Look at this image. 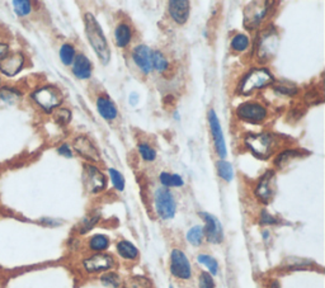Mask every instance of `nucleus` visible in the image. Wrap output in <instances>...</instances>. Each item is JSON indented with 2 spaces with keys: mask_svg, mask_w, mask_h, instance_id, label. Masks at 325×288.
Wrapping results in <instances>:
<instances>
[{
  "mask_svg": "<svg viewBox=\"0 0 325 288\" xmlns=\"http://www.w3.org/2000/svg\"><path fill=\"white\" fill-rule=\"evenodd\" d=\"M84 23L85 33H87V38H88L89 43L91 45V47L95 51L99 60L102 61V64H108L111 58V51L99 23H98V21L91 13L85 14Z\"/></svg>",
  "mask_w": 325,
  "mask_h": 288,
  "instance_id": "nucleus-1",
  "label": "nucleus"
},
{
  "mask_svg": "<svg viewBox=\"0 0 325 288\" xmlns=\"http://www.w3.org/2000/svg\"><path fill=\"white\" fill-rule=\"evenodd\" d=\"M274 82L273 75L269 73V70L266 67H258V69H253L252 71L246 74L244 76V79L241 80L240 85H239V91L243 95H250L253 94L255 90L258 89H263L267 85L272 84Z\"/></svg>",
  "mask_w": 325,
  "mask_h": 288,
  "instance_id": "nucleus-2",
  "label": "nucleus"
},
{
  "mask_svg": "<svg viewBox=\"0 0 325 288\" xmlns=\"http://www.w3.org/2000/svg\"><path fill=\"white\" fill-rule=\"evenodd\" d=\"M277 139L270 134L249 135L245 137V145L255 158L266 160L272 155L276 147Z\"/></svg>",
  "mask_w": 325,
  "mask_h": 288,
  "instance_id": "nucleus-3",
  "label": "nucleus"
},
{
  "mask_svg": "<svg viewBox=\"0 0 325 288\" xmlns=\"http://www.w3.org/2000/svg\"><path fill=\"white\" fill-rule=\"evenodd\" d=\"M280 45V38L277 34L276 29L269 28L265 30V33L262 34L258 42V49H257V58L261 62H267L270 58H273L278 50Z\"/></svg>",
  "mask_w": 325,
  "mask_h": 288,
  "instance_id": "nucleus-4",
  "label": "nucleus"
},
{
  "mask_svg": "<svg viewBox=\"0 0 325 288\" xmlns=\"http://www.w3.org/2000/svg\"><path fill=\"white\" fill-rule=\"evenodd\" d=\"M32 99L42 108L45 112H51L58 108L62 102V94L55 86H42L32 94Z\"/></svg>",
  "mask_w": 325,
  "mask_h": 288,
  "instance_id": "nucleus-5",
  "label": "nucleus"
},
{
  "mask_svg": "<svg viewBox=\"0 0 325 288\" xmlns=\"http://www.w3.org/2000/svg\"><path fill=\"white\" fill-rule=\"evenodd\" d=\"M176 200L172 192L167 188H159L155 192V209L163 220L173 219L176 215Z\"/></svg>",
  "mask_w": 325,
  "mask_h": 288,
  "instance_id": "nucleus-6",
  "label": "nucleus"
},
{
  "mask_svg": "<svg viewBox=\"0 0 325 288\" xmlns=\"http://www.w3.org/2000/svg\"><path fill=\"white\" fill-rule=\"evenodd\" d=\"M268 1H253L244 9V26L246 29H254L266 18L268 9Z\"/></svg>",
  "mask_w": 325,
  "mask_h": 288,
  "instance_id": "nucleus-7",
  "label": "nucleus"
},
{
  "mask_svg": "<svg viewBox=\"0 0 325 288\" xmlns=\"http://www.w3.org/2000/svg\"><path fill=\"white\" fill-rule=\"evenodd\" d=\"M170 273L179 279H189L192 276L188 258L179 249H174L170 254Z\"/></svg>",
  "mask_w": 325,
  "mask_h": 288,
  "instance_id": "nucleus-8",
  "label": "nucleus"
},
{
  "mask_svg": "<svg viewBox=\"0 0 325 288\" xmlns=\"http://www.w3.org/2000/svg\"><path fill=\"white\" fill-rule=\"evenodd\" d=\"M236 115L240 119L250 123H259L267 117V111L257 102H245L236 108Z\"/></svg>",
  "mask_w": 325,
  "mask_h": 288,
  "instance_id": "nucleus-9",
  "label": "nucleus"
},
{
  "mask_svg": "<svg viewBox=\"0 0 325 288\" xmlns=\"http://www.w3.org/2000/svg\"><path fill=\"white\" fill-rule=\"evenodd\" d=\"M84 168V182L87 189L91 193H98V192L103 191L107 184L104 174L97 167L91 164H87Z\"/></svg>",
  "mask_w": 325,
  "mask_h": 288,
  "instance_id": "nucleus-10",
  "label": "nucleus"
},
{
  "mask_svg": "<svg viewBox=\"0 0 325 288\" xmlns=\"http://www.w3.org/2000/svg\"><path fill=\"white\" fill-rule=\"evenodd\" d=\"M208 123H210V130L211 135L213 137V143H215L216 151L219 154L220 158L224 160L228 155L226 151V144L225 139H224V134H222V128L221 124H220L219 118H217V115L213 110L208 111Z\"/></svg>",
  "mask_w": 325,
  "mask_h": 288,
  "instance_id": "nucleus-11",
  "label": "nucleus"
},
{
  "mask_svg": "<svg viewBox=\"0 0 325 288\" xmlns=\"http://www.w3.org/2000/svg\"><path fill=\"white\" fill-rule=\"evenodd\" d=\"M85 270L88 273H98V272H104L115 265V259L112 255L103 254V253H98V254L90 255L83 261Z\"/></svg>",
  "mask_w": 325,
  "mask_h": 288,
  "instance_id": "nucleus-12",
  "label": "nucleus"
},
{
  "mask_svg": "<svg viewBox=\"0 0 325 288\" xmlns=\"http://www.w3.org/2000/svg\"><path fill=\"white\" fill-rule=\"evenodd\" d=\"M201 217L205 220V226L204 229V235L206 239L212 244H220L224 240V230L220 224V221L216 219L215 216L210 215L207 212H201Z\"/></svg>",
  "mask_w": 325,
  "mask_h": 288,
  "instance_id": "nucleus-13",
  "label": "nucleus"
},
{
  "mask_svg": "<svg viewBox=\"0 0 325 288\" xmlns=\"http://www.w3.org/2000/svg\"><path fill=\"white\" fill-rule=\"evenodd\" d=\"M274 172L268 170L259 179L258 184L255 187V194L257 197L263 202V203H269L270 200L273 198L274 188H273V182H274Z\"/></svg>",
  "mask_w": 325,
  "mask_h": 288,
  "instance_id": "nucleus-14",
  "label": "nucleus"
},
{
  "mask_svg": "<svg viewBox=\"0 0 325 288\" xmlns=\"http://www.w3.org/2000/svg\"><path fill=\"white\" fill-rule=\"evenodd\" d=\"M74 150H75L80 156H83L84 159L89 161H93V163H98L100 160V155L98 149L95 147V145L91 143L88 137L85 136H78L74 140Z\"/></svg>",
  "mask_w": 325,
  "mask_h": 288,
  "instance_id": "nucleus-15",
  "label": "nucleus"
},
{
  "mask_svg": "<svg viewBox=\"0 0 325 288\" xmlns=\"http://www.w3.org/2000/svg\"><path fill=\"white\" fill-rule=\"evenodd\" d=\"M132 58L137 67L144 74H149L152 70V51L145 45L136 46L132 51Z\"/></svg>",
  "mask_w": 325,
  "mask_h": 288,
  "instance_id": "nucleus-16",
  "label": "nucleus"
},
{
  "mask_svg": "<svg viewBox=\"0 0 325 288\" xmlns=\"http://www.w3.org/2000/svg\"><path fill=\"white\" fill-rule=\"evenodd\" d=\"M25 65V56L21 52H14L0 60V71L8 76H14L18 74Z\"/></svg>",
  "mask_w": 325,
  "mask_h": 288,
  "instance_id": "nucleus-17",
  "label": "nucleus"
},
{
  "mask_svg": "<svg viewBox=\"0 0 325 288\" xmlns=\"http://www.w3.org/2000/svg\"><path fill=\"white\" fill-rule=\"evenodd\" d=\"M191 4L188 0H173L169 1V14L178 25H184L188 21Z\"/></svg>",
  "mask_w": 325,
  "mask_h": 288,
  "instance_id": "nucleus-18",
  "label": "nucleus"
},
{
  "mask_svg": "<svg viewBox=\"0 0 325 288\" xmlns=\"http://www.w3.org/2000/svg\"><path fill=\"white\" fill-rule=\"evenodd\" d=\"M97 110L106 121H113L118 115L117 107L112 100L106 95H100L97 99Z\"/></svg>",
  "mask_w": 325,
  "mask_h": 288,
  "instance_id": "nucleus-19",
  "label": "nucleus"
},
{
  "mask_svg": "<svg viewBox=\"0 0 325 288\" xmlns=\"http://www.w3.org/2000/svg\"><path fill=\"white\" fill-rule=\"evenodd\" d=\"M73 73L78 79H89L91 75V62L85 55H78L74 58Z\"/></svg>",
  "mask_w": 325,
  "mask_h": 288,
  "instance_id": "nucleus-20",
  "label": "nucleus"
},
{
  "mask_svg": "<svg viewBox=\"0 0 325 288\" xmlns=\"http://www.w3.org/2000/svg\"><path fill=\"white\" fill-rule=\"evenodd\" d=\"M131 40H132V32H131L130 26L126 23H121L117 26L115 30V41L117 47L123 49L127 45H130Z\"/></svg>",
  "mask_w": 325,
  "mask_h": 288,
  "instance_id": "nucleus-21",
  "label": "nucleus"
},
{
  "mask_svg": "<svg viewBox=\"0 0 325 288\" xmlns=\"http://www.w3.org/2000/svg\"><path fill=\"white\" fill-rule=\"evenodd\" d=\"M21 99V93L17 89L4 86L0 88V106L8 107L17 104V102Z\"/></svg>",
  "mask_w": 325,
  "mask_h": 288,
  "instance_id": "nucleus-22",
  "label": "nucleus"
},
{
  "mask_svg": "<svg viewBox=\"0 0 325 288\" xmlns=\"http://www.w3.org/2000/svg\"><path fill=\"white\" fill-rule=\"evenodd\" d=\"M117 252L122 258L127 259V260H135L139 257V250L136 246L127 240H122L117 244Z\"/></svg>",
  "mask_w": 325,
  "mask_h": 288,
  "instance_id": "nucleus-23",
  "label": "nucleus"
},
{
  "mask_svg": "<svg viewBox=\"0 0 325 288\" xmlns=\"http://www.w3.org/2000/svg\"><path fill=\"white\" fill-rule=\"evenodd\" d=\"M108 246H110V239L106 235H102V233H97L89 240V249L97 253L104 252L108 249Z\"/></svg>",
  "mask_w": 325,
  "mask_h": 288,
  "instance_id": "nucleus-24",
  "label": "nucleus"
},
{
  "mask_svg": "<svg viewBox=\"0 0 325 288\" xmlns=\"http://www.w3.org/2000/svg\"><path fill=\"white\" fill-rule=\"evenodd\" d=\"M123 288H151V282L144 276H132L126 279Z\"/></svg>",
  "mask_w": 325,
  "mask_h": 288,
  "instance_id": "nucleus-25",
  "label": "nucleus"
},
{
  "mask_svg": "<svg viewBox=\"0 0 325 288\" xmlns=\"http://www.w3.org/2000/svg\"><path fill=\"white\" fill-rule=\"evenodd\" d=\"M152 69L159 73H165L169 69V62L160 51H152Z\"/></svg>",
  "mask_w": 325,
  "mask_h": 288,
  "instance_id": "nucleus-26",
  "label": "nucleus"
},
{
  "mask_svg": "<svg viewBox=\"0 0 325 288\" xmlns=\"http://www.w3.org/2000/svg\"><path fill=\"white\" fill-rule=\"evenodd\" d=\"M160 183L165 187H182L184 184L182 176L178 174H170V173H161L160 176Z\"/></svg>",
  "mask_w": 325,
  "mask_h": 288,
  "instance_id": "nucleus-27",
  "label": "nucleus"
},
{
  "mask_svg": "<svg viewBox=\"0 0 325 288\" xmlns=\"http://www.w3.org/2000/svg\"><path fill=\"white\" fill-rule=\"evenodd\" d=\"M216 167H217V173H219V175L221 176L224 180L230 182L231 179L234 178V169H233V165H231L229 161L220 160Z\"/></svg>",
  "mask_w": 325,
  "mask_h": 288,
  "instance_id": "nucleus-28",
  "label": "nucleus"
},
{
  "mask_svg": "<svg viewBox=\"0 0 325 288\" xmlns=\"http://www.w3.org/2000/svg\"><path fill=\"white\" fill-rule=\"evenodd\" d=\"M249 43H250L249 37L246 36V34L239 33L231 40V49L236 52H243L245 51V50H248Z\"/></svg>",
  "mask_w": 325,
  "mask_h": 288,
  "instance_id": "nucleus-29",
  "label": "nucleus"
},
{
  "mask_svg": "<svg viewBox=\"0 0 325 288\" xmlns=\"http://www.w3.org/2000/svg\"><path fill=\"white\" fill-rule=\"evenodd\" d=\"M60 58L64 65H71L75 58V50H74L73 45L65 43L61 46L60 49Z\"/></svg>",
  "mask_w": 325,
  "mask_h": 288,
  "instance_id": "nucleus-30",
  "label": "nucleus"
},
{
  "mask_svg": "<svg viewBox=\"0 0 325 288\" xmlns=\"http://www.w3.org/2000/svg\"><path fill=\"white\" fill-rule=\"evenodd\" d=\"M298 156H301V154L297 151V150H286V151H283L282 154H280L277 156L274 164H276V167L278 168H283L287 163H289V161H291L292 159L298 158Z\"/></svg>",
  "mask_w": 325,
  "mask_h": 288,
  "instance_id": "nucleus-31",
  "label": "nucleus"
},
{
  "mask_svg": "<svg viewBox=\"0 0 325 288\" xmlns=\"http://www.w3.org/2000/svg\"><path fill=\"white\" fill-rule=\"evenodd\" d=\"M204 229L201 228V226H195V228H192L191 230L187 232V240H188L192 245L195 246L201 245L202 240H204Z\"/></svg>",
  "mask_w": 325,
  "mask_h": 288,
  "instance_id": "nucleus-32",
  "label": "nucleus"
},
{
  "mask_svg": "<svg viewBox=\"0 0 325 288\" xmlns=\"http://www.w3.org/2000/svg\"><path fill=\"white\" fill-rule=\"evenodd\" d=\"M197 260L200 261L201 264L206 265L212 276H216V274H217V272H219V264H217L216 259H213L212 257H210V255L207 254H200L198 255Z\"/></svg>",
  "mask_w": 325,
  "mask_h": 288,
  "instance_id": "nucleus-33",
  "label": "nucleus"
},
{
  "mask_svg": "<svg viewBox=\"0 0 325 288\" xmlns=\"http://www.w3.org/2000/svg\"><path fill=\"white\" fill-rule=\"evenodd\" d=\"M13 5H14L15 13L19 17H25V15L30 14V9H32V4L28 0H15V1H13Z\"/></svg>",
  "mask_w": 325,
  "mask_h": 288,
  "instance_id": "nucleus-34",
  "label": "nucleus"
},
{
  "mask_svg": "<svg viewBox=\"0 0 325 288\" xmlns=\"http://www.w3.org/2000/svg\"><path fill=\"white\" fill-rule=\"evenodd\" d=\"M108 173H110L115 188L117 189V191H123V189H125V178H123V175L116 169H113V168L108 169Z\"/></svg>",
  "mask_w": 325,
  "mask_h": 288,
  "instance_id": "nucleus-35",
  "label": "nucleus"
},
{
  "mask_svg": "<svg viewBox=\"0 0 325 288\" xmlns=\"http://www.w3.org/2000/svg\"><path fill=\"white\" fill-rule=\"evenodd\" d=\"M139 152H140L141 158L145 161H154L156 158L155 150L152 149L149 144H140V145H139Z\"/></svg>",
  "mask_w": 325,
  "mask_h": 288,
  "instance_id": "nucleus-36",
  "label": "nucleus"
},
{
  "mask_svg": "<svg viewBox=\"0 0 325 288\" xmlns=\"http://www.w3.org/2000/svg\"><path fill=\"white\" fill-rule=\"evenodd\" d=\"M100 282L107 287L118 288L119 285H121V278L118 277V274L116 273H106L100 277Z\"/></svg>",
  "mask_w": 325,
  "mask_h": 288,
  "instance_id": "nucleus-37",
  "label": "nucleus"
},
{
  "mask_svg": "<svg viewBox=\"0 0 325 288\" xmlns=\"http://www.w3.org/2000/svg\"><path fill=\"white\" fill-rule=\"evenodd\" d=\"M98 220H99V215H90L88 216V217H85V219L83 220L82 225H80V232L85 233L88 232L89 230H91L93 226L98 222Z\"/></svg>",
  "mask_w": 325,
  "mask_h": 288,
  "instance_id": "nucleus-38",
  "label": "nucleus"
},
{
  "mask_svg": "<svg viewBox=\"0 0 325 288\" xmlns=\"http://www.w3.org/2000/svg\"><path fill=\"white\" fill-rule=\"evenodd\" d=\"M54 117H55L56 121L61 124H66L69 123L71 118V112L66 108H58L56 112L54 113Z\"/></svg>",
  "mask_w": 325,
  "mask_h": 288,
  "instance_id": "nucleus-39",
  "label": "nucleus"
},
{
  "mask_svg": "<svg viewBox=\"0 0 325 288\" xmlns=\"http://www.w3.org/2000/svg\"><path fill=\"white\" fill-rule=\"evenodd\" d=\"M200 288H215L212 277L208 273H206V272L201 273L200 276Z\"/></svg>",
  "mask_w": 325,
  "mask_h": 288,
  "instance_id": "nucleus-40",
  "label": "nucleus"
},
{
  "mask_svg": "<svg viewBox=\"0 0 325 288\" xmlns=\"http://www.w3.org/2000/svg\"><path fill=\"white\" fill-rule=\"evenodd\" d=\"M261 224L263 225H274L277 224V220L276 217H273L272 215H269V213L267 212V211H262L261 213Z\"/></svg>",
  "mask_w": 325,
  "mask_h": 288,
  "instance_id": "nucleus-41",
  "label": "nucleus"
},
{
  "mask_svg": "<svg viewBox=\"0 0 325 288\" xmlns=\"http://www.w3.org/2000/svg\"><path fill=\"white\" fill-rule=\"evenodd\" d=\"M274 89H276V91L281 93V94H286V95H294L296 93V88H294V86L289 88V86H282V85H278V86H276Z\"/></svg>",
  "mask_w": 325,
  "mask_h": 288,
  "instance_id": "nucleus-42",
  "label": "nucleus"
},
{
  "mask_svg": "<svg viewBox=\"0 0 325 288\" xmlns=\"http://www.w3.org/2000/svg\"><path fill=\"white\" fill-rule=\"evenodd\" d=\"M58 151L59 154L62 155V156H66V158H71V156H73V151H71V149L69 147V145H66V144L61 145L58 149Z\"/></svg>",
  "mask_w": 325,
  "mask_h": 288,
  "instance_id": "nucleus-43",
  "label": "nucleus"
},
{
  "mask_svg": "<svg viewBox=\"0 0 325 288\" xmlns=\"http://www.w3.org/2000/svg\"><path fill=\"white\" fill-rule=\"evenodd\" d=\"M8 52V46L4 45V43H0V58L4 56Z\"/></svg>",
  "mask_w": 325,
  "mask_h": 288,
  "instance_id": "nucleus-44",
  "label": "nucleus"
},
{
  "mask_svg": "<svg viewBox=\"0 0 325 288\" xmlns=\"http://www.w3.org/2000/svg\"><path fill=\"white\" fill-rule=\"evenodd\" d=\"M269 288H280V283L277 282V281H272L269 283Z\"/></svg>",
  "mask_w": 325,
  "mask_h": 288,
  "instance_id": "nucleus-45",
  "label": "nucleus"
},
{
  "mask_svg": "<svg viewBox=\"0 0 325 288\" xmlns=\"http://www.w3.org/2000/svg\"><path fill=\"white\" fill-rule=\"evenodd\" d=\"M170 288H173V287H170Z\"/></svg>",
  "mask_w": 325,
  "mask_h": 288,
  "instance_id": "nucleus-46",
  "label": "nucleus"
}]
</instances>
